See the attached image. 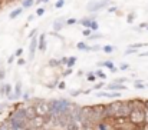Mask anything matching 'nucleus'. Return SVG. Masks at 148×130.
<instances>
[{"label": "nucleus", "instance_id": "obj_1", "mask_svg": "<svg viewBox=\"0 0 148 130\" xmlns=\"http://www.w3.org/2000/svg\"><path fill=\"white\" fill-rule=\"evenodd\" d=\"M130 125L137 126L138 129L145 123V106H144V100H134V107L128 116Z\"/></svg>", "mask_w": 148, "mask_h": 130}, {"label": "nucleus", "instance_id": "obj_2", "mask_svg": "<svg viewBox=\"0 0 148 130\" xmlns=\"http://www.w3.org/2000/svg\"><path fill=\"white\" fill-rule=\"evenodd\" d=\"M29 120L26 117V112L25 107H17L14 109L10 116H9V126L12 130H25L27 126Z\"/></svg>", "mask_w": 148, "mask_h": 130}, {"label": "nucleus", "instance_id": "obj_3", "mask_svg": "<svg viewBox=\"0 0 148 130\" xmlns=\"http://www.w3.org/2000/svg\"><path fill=\"white\" fill-rule=\"evenodd\" d=\"M49 106H50V114L53 117H58L60 113H65L71 109L72 102L68 99H52L49 100Z\"/></svg>", "mask_w": 148, "mask_h": 130}, {"label": "nucleus", "instance_id": "obj_4", "mask_svg": "<svg viewBox=\"0 0 148 130\" xmlns=\"http://www.w3.org/2000/svg\"><path fill=\"white\" fill-rule=\"evenodd\" d=\"M52 119H53V116H52V114H48V116H36L35 119L29 120V123H27V125H29L32 129L39 130V129H42L43 126H46Z\"/></svg>", "mask_w": 148, "mask_h": 130}, {"label": "nucleus", "instance_id": "obj_5", "mask_svg": "<svg viewBox=\"0 0 148 130\" xmlns=\"http://www.w3.org/2000/svg\"><path fill=\"white\" fill-rule=\"evenodd\" d=\"M35 109L38 116H48L50 114V106L49 100H43V99H38L35 103Z\"/></svg>", "mask_w": 148, "mask_h": 130}, {"label": "nucleus", "instance_id": "obj_6", "mask_svg": "<svg viewBox=\"0 0 148 130\" xmlns=\"http://www.w3.org/2000/svg\"><path fill=\"white\" fill-rule=\"evenodd\" d=\"M109 3L108 1H103V0H92V1H89L88 4H86V10L89 12V13H98L101 10H103L106 6H108Z\"/></svg>", "mask_w": 148, "mask_h": 130}, {"label": "nucleus", "instance_id": "obj_7", "mask_svg": "<svg viewBox=\"0 0 148 130\" xmlns=\"http://www.w3.org/2000/svg\"><path fill=\"white\" fill-rule=\"evenodd\" d=\"M94 130H116V127H115V125L112 123L111 119H105V120L97 123L94 126Z\"/></svg>", "mask_w": 148, "mask_h": 130}, {"label": "nucleus", "instance_id": "obj_8", "mask_svg": "<svg viewBox=\"0 0 148 130\" xmlns=\"http://www.w3.org/2000/svg\"><path fill=\"white\" fill-rule=\"evenodd\" d=\"M36 49H38V36H35V37L30 39V44H29V60H33L35 59Z\"/></svg>", "mask_w": 148, "mask_h": 130}, {"label": "nucleus", "instance_id": "obj_9", "mask_svg": "<svg viewBox=\"0 0 148 130\" xmlns=\"http://www.w3.org/2000/svg\"><path fill=\"white\" fill-rule=\"evenodd\" d=\"M65 26H66V19L65 17H59V19H56L53 22V32H58L59 33Z\"/></svg>", "mask_w": 148, "mask_h": 130}, {"label": "nucleus", "instance_id": "obj_10", "mask_svg": "<svg viewBox=\"0 0 148 130\" xmlns=\"http://www.w3.org/2000/svg\"><path fill=\"white\" fill-rule=\"evenodd\" d=\"M46 36H48L46 33H42V35L38 36V49L40 51H45L46 47H48V44H46Z\"/></svg>", "mask_w": 148, "mask_h": 130}, {"label": "nucleus", "instance_id": "obj_11", "mask_svg": "<svg viewBox=\"0 0 148 130\" xmlns=\"http://www.w3.org/2000/svg\"><path fill=\"white\" fill-rule=\"evenodd\" d=\"M98 66H99V67H106V69H109V72H111V73H115V72H118V70H119V67H115V64H114L111 60L99 62Z\"/></svg>", "mask_w": 148, "mask_h": 130}, {"label": "nucleus", "instance_id": "obj_12", "mask_svg": "<svg viewBox=\"0 0 148 130\" xmlns=\"http://www.w3.org/2000/svg\"><path fill=\"white\" fill-rule=\"evenodd\" d=\"M25 112H26V117H27V120H32V119H35V117L38 116L36 109H35V104H29V106H26V107H25Z\"/></svg>", "mask_w": 148, "mask_h": 130}, {"label": "nucleus", "instance_id": "obj_13", "mask_svg": "<svg viewBox=\"0 0 148 130\" xmlns=\"http://www.w3.org/2000/svg\"><path fill=\"white\" fill-rule=\"evenodd\" d=\"M106 89H108V90H115V91H124V90H127V86L112 82V83H109V85L106 86Z\"/></svg>", "mask_w": 148, "mask_h": 130}, {"label": "nucleus", "instance_id": "obj_14", "mask_svg": "<svg viewBox=\"0 0 148 130\" xmlns=\"http://www.w3.org/2000/svg\"><path fill=\"white\" fill-rule=\"evenodd\" d=\"M65 130H81V123H79L78 120H73V119H72V120L66 125Z\"/></svg>", "mask_w": 148, "mask_h": 130}, {"label": "nucleus", "instance_id": "obj_15", "mask_svg": "<svg viewBox=\"0 0 148 130\" xmlns=\"http://www.w3.org/2000/svg\"><path fill=\"white\" fill-rule=\"evenodd\" d=\"M23 10H25V9H23L22 6H20V7H17V9H14V10H12V12L9 13V19H10V20H14L16 17H19V16L22 14V12H23Z\"/></svg>", "mask_w": 148, "mask_h": 130}, {"label": "nucleus", "instance_id": "obj_16", "mask_svg": "<svg viewBox=\"0 0 148 130\" xmlns=\"http://www.w3.org/2000/svg\"><path fill=\"white\" fill-rule=\"evenodd\" d=\"M13 93L16 94V97L19 99V97H22V94H23V87H22V82H16V85L13 87Z\"/></svg>", "mask_w": 148, "mask_h": 130}, {"label": "nucleus", "instance_id": "obj_17", "mask_svg": "<svg viewBox=\"0 0 148 130\" xmlns=\"http://www.w3.org/2000/svg\"><path fill=\"white\" fill-rule=\"evenodd\" d=\"M78 23H79V24H82L84 27H91L92 19H91V16H85V17H82L81 20H78Z\"/></svg>", "mask_w": 148, "mask_h": 130}, {"label": "nucleus", "instance_id": "obj_18", "mask_svg": "<svg viewBox=\"0 0 148 130\" xmlns=\"http://www.w3.org/2000/svg\"><path fill=\"white\" fill-rule=\"evenodd\" d=\"M115 46H112V44H103L102 46V51L103 53H106V54H111V53H114L115 51Z\"/></svg>", "mask_w": 148, "mask_h": 130}, {"label": "nucleus", "instance_id": "obj_19", "mask_svg": "<svg viewBox=\"0 0 148 130\" xmlns=\"http://www.w3.org/2000/svg\"><path fill=\"white\" fill-rule=\"evenodd\" d=\"M76 49L81 50V51H89V46L85 43V42H78L76 43Z\"/></svg>", "mask_w": 148, "mask_h": 130}, {"label": "nucleus", "instance_id": "obj_20", "mask_svg": "<svg viewBox=\"0 0 148 130\" xmlns=\"http://www.w3.org/2000/svg\"><path fill=\"white\" fill-rule=\"evenodd\" d=\"M135 19H137V13L135 12H131V13L127 14V23L128 24H132L135 22Z\"/></svg>", "mask_w": 148, "mask_h": 130}, {"label": "nucleus", "instance_id": "obj_21", "mask_svg": "<svg viewBox=\"0 0 148 130\" xmlns=\"http://www.w3.org/2000/svg\"><path fill=\"white\" fill-rule=\"evenodd\" d=\"M147 46H148V42H145V43L140 42V43H132V44H130L128 47H130V49H135V50H140L141 47H147Z\"/></svg>", "mask_w": 148, "mask_h": 130}, {"label": "nucleus", "instance_id": "obj_22", "mask_svg": "<svg viewBox=\"0 0 148 130\" xmlns=\"http://www.w3.org/2000/svg\"><path fill=\"white\" fill-rule=\"evenodd\" d=\"M35 3H36V0H23L22 1V7L26 10V9H30Z\"/></svg>", "mask_w": 148, "mask_h": 130}, {"label": "nucleus", "instance_id": "obj_23", "mask_svg": "<svg viewBox=\"0 0 148 130\" xmlns=\"http://www.w3.org/2000/svg\"><path fill=\"white\" fill-rule=\"evenodd\" d=\"M102 36L103 35H101L98 32H92V35L89 36V37H86L88 40H91V42H94V40H99V39H102Z\"/></svg>", "mask_w": 148, "mask_h": 130}, {"label": "nucleus", "instance_id": "obj_24", "mask_svg": "<svg viewBox=\"0 0 148 130\" xmlns=\"http://www.w3.org/2000/svg\"><path fill=\"white\" fill-rule=\"evenodd\" d=\"M76 60H78V57L76 56H71V57H68V67H73L75 66V63H76Z\"/></svg>", "mask_w": 148, "mask_h": 130}, {"label": "nucleus", "instance_id": "obj_25", "mask_svg": "<svg viewBox=\"0 0 148 130\" xmlns=\"http://www.w3.org/2000/svg\"><path fill=\"white\" fill-rule=\"evenodd\" d=\"M48 64H49V67H59V66H60V60H58V59H50Z\"/></svg>", "mask_w": 148, "mask_h": 130}, {"label": "nucleus", "instance_id": "obj_26", "mask_svg": "<svg viewBox=\"0 0 148 130\" xmlns=\"http://www.w3.org/2000/svg\"><path fill=\"white\" fill-rule=\"evenodd\" d=\"M86 79H88V82H92V83H94V82H97V79H98V77H97L95 72H89V73H88V77H86Z\"/></svg>", "mask_w": 148, "mask_h": 130}, {"label": "nucleus", "instance_id": "obj_27", "mask_svg": "<svg viewBox=\"0 0 148 130\" xmlns=\"http://www.w3.org/2000/svg\"><path fill=\"white\" fill-rule=\"evenodd\" d=\"M112 82H115V83H119V85H125V82H130L127 77H115Z\"/></svg>", "mask_w": 148, "mask_h": 130}, {"label": "nucleus", "instance_id": "obj_28", "mask_svg": "<svg viewBox=\"0 0 148 130\" xmlns=\"http://www.w3.org/2000/svg\"><path fill=\"white\" fill-rule=\"evenodd\" d=\"M95 74H97V77L101 79V80H105V79H106V74H105V72H102V70H95Z\"/></svg>", "mask_w": 148, "mask_h": 130}, {"label": "nucleus", "instance_id": "obj_29", "mask_svg": "<svg viewBox=\"0 0 148 130\" xmlns=\"http://www.w3.org/2000/svg\"><path fill=\"white\" fill-rule=\"evenodd\" d=\"M134 87H135V89H145L147 86L143 83V80H135V82H134Z\"/></svg>", "mask_w": 148, "mask_h": 130}, {"label": "nucleus", "instance_id": "obj_30", "mask_svg": "<svg viewBox=\"0 0 148 130\" xmlns=\"http://www.w3.org/2000/svg\"><path fill=\"white\" fill-rule=\"evenodd\" d=\"M79 94H84V90L82 89H78V90H72L71 91V97H78Z\"/></svg>", "mask_w": 148, "mask_h": 130}, {"label": "nucleus", "instance_id": "obj_31", "mask_svg": "<svg viewBox=\"0 0 148 130\" xmlns=\"http://www.w3.org/2000/svg\"><path fill=\"white\" fill-rule=\"evenodd\" d=\"M92 32H98V29H99V24H98V22L97 20H92V23H91V27H89Z\"/></svg>", "mask_w": 148, "mask_h": 130}, {"label": "nucleus", "instance_id": "obj_32", "mask_svg": "<svg viewBox=\"0 0 148 130\" xmlns=\"http://www.w3.org/2000/svg\"><path fill=\"white\" fill-rule=\"evenodd\" d=\"M45 13H46V10H45L43 7H38V9H36V13H35V14H36L38 17H42V16H43Z\"/></svg>", "mask_w": 148, "mask_h": 130}, {"label": "nucleus", "instance_id": "obj_33", "mask_svg": "<svg viewBox=\"0 0 148 130\" xmlns=\"http://www.w3.org/2000/svg\"><path fill=\"white\" fill-rule=\"evenodd\" d=\"M76 23H78V19H75V17L66 19V26H73V24H76Z\"/></svg>", "mask_w": 148, "mask_h": 130}, {"label": "nucleus", "instance_id": "obj_34", "mask_svg": "<svg viewBox=\"0 0 148 130\" xmlns=\"http://www.w3.org/2000/svg\"><path fill=\"white\" fill-rule=\"evenodd\" d=\"M102 87H105V82H98V83H95V85H94L92 90H101Z\"/></svg>", "mask_w": 148, "mask_h": 130}, {"label": "nucleus", "instance_id": "obj_35", "mask_svg": "<svg viewBox=\"0 0 148 130\" xmlns=\"http://www.w3.org/2000/svg\"><path fill=\"white\" fill-rule=\"evenodd\" d=\"M92 35V30L89 29V27H85L84 30H82V36H85V37H89Z\"/></svg>", "mask_w": 148, "mask_h": 130}, {"label": "nucleus", "instance_id": "obj_36", "mask_svg": "<svg viewBox=\"0 0 148 130\" xmlns=\"http://www.w3.org/2000/svg\"><path fill=\"white\" fill-rule=\"evenodd\" d=\"M99 50H102V46H99V44H92V46H89V51H99Z\"/></svg>", "mask_w": 148, "mask_h": 130}, {"label": "nucleus", "instance_id": "obj_37", "mask_svg": "<svg viewBox=\"0 0 148 130\" xmlns=\"http://www.w3.org/2000/svg\"><path fill=\"white\" fill-rule=\"evenodd\" d=\"M65 3H66L65 0H58V1L55 3V7H56V9H62V7L65 6Z\"/></svg>", "mask_w": 148, "mask_h": 130}, {"label": "nucleus", "instance_id": "obj_38", "mask_svg": "<svg viewBox=\"0 0 148 130\" xmlns=\"http://www.w3.org/2000/svg\"><path fill=\"white\" fill-rule=\"evenodd\" d=\"M72 73H73V69H72V67H68V69L62 73V76H63V77H66V76H69V74H72Z\"/></svg>", "mask_w": 148, "mask_h": 130}, {"label": "nucleus", "instance_id": "obj_39", "mask_svg": "<svg viewBox=\"0 0 148 130\" xmlns=\"http://www.w3.org/2000/svg\"><path fill=\"white\" fill-rule=\"evenodd\" d=\"M0 96H6V83L0 85Z\"/></svg>", "mask_w": 148, "mask_h": 130}, {"label": "nucleus", "instance_id": "obj_40", "mask_svg": "<svg viewBox=\"0 0 148 130\" xmlns=\"http://www.w3.org/2000/svg\"><path fill=\"white\" fill-rule=\"evenodd\" d=\"M137 51H138V50H135V49H130V47H128V49L124 51V54L128 56V54H134V53H137Z\"/></svg>", "mask_w": 148, "mask_h": 130}, {"label": "nucleus", "instance_id": "obj_41", "mask_svg": "<svg viewBox=\"0 0 148 130\" xmlns=\"http://www.w3.org/2000/svg\"><path fill=\"white\" fill-rule=\"evenodd\" d=\"M22 54H23V49H22V47H19V49L14 51V56H16V57H22Z\"/></svg>", "mask_w": 148, "mask_h": 130}, {"label": "nucleus", "instance_id": "obj_42", "mask_svg": "<svg viewBox=\"0 0 148 130\" xmlns=\"http://www.w3.org/2000/svg\"><path fill=\"white\" fill-rule=\"evenodd\" d=\"M4 77H6V70H4L3 67H0V80L3 82V80H4Z\"/></svg>", "mask_w": 148, "mask_h": 130}, {"label": "nucleus", "instance_id": "obj_43", "mask_svg": "<svg viewBox=\"0 0 148 130\" xmlns=\"http://www.w3.org/2000/svg\"><path fill=\"white\" fill-rule=\"evenodd\" d=\"M14 60H16V56H14V53H13V54H10V56H9V59H7V63H9V64H12Z\"/></svg>", "mask_w": 148, "mask_h": 130}, {"label": "nucleus", "instance_id": "obj_44", "mask_svg": "<svg viewBox=\"0 0 148 130\" xmlns=\"http://www.w3.org/2000/svg\"><path fill=\"white\" fill-rule=\"evenodd\" d=\"M17 64H19V66H25V64H26L25 57H19V59H17Z\"/></svg>", "mask_w": 148, "mask_h": 130}, {"label": "nucleus", "instance_id": "obj_45", "mask_svg": "<svg viewBox=\"0 0 148 130\" xmlns=\"http://www.w3.org/2000/svg\"><path fill=\"white\" fill-rule=\"evenodd\" d=\"M35 35H38V29H33V30H30V33H29V39H32V37H35Z\"/></svg>", "mask_w": 148, "mask_h": 130}, {"label": "nucleus", "instance_id": "obj_46", "mask_svg": "<svg viewBox=\"0 0 148 130\" xmlns=\"http://www.w3.org/2000/svg\"><path fill=\"white\" fill-rule=\"evenodd\" d=\"M58 89L65 90V89H66V83H65V82H59V83H58Z\"/></svg>", "mask_w": 148, "mask_h": 130}, {"label": "nucleus", "instance_id": "obj_47", "mask_svg": "<svg viewBox=\"0 0 148 130\" xmlns=\"http://www.w3.org/2000/svg\"><path fill=\"white\" fill-rule=\"evenodd\" d=\"M127 69H130V64H128V63H122V64L119 66V70H127Z\"/></svg>", "mask_w": 148, "mask_h": 130}, {"label": "nucleus", "instance_id": "obj_48", "mask_svg": "<svg viewBox=\"0 0 148 130\" xmlns=\"http://www.w3.org/2000/svg\"><path fill=\"white\" fill-rule=\"evenodd\" d=\"M10 93H12V86L6 83V96H9Z\"/></svg>", "mask_w": 148, "mask_h": 130}, {"label": "nucleus", "instance_id": "obj_49", "mask_svg": "<svg viewBox=\"0 0 148 130\" xmlns=\"http://www.w3.org/2000/svg\"><path fill=\"white\" fill-rule=\"evenodd\" d=\"M148 23H140V27H137V30H141V29H147Z\"/></svg>", "mask_w": 148, "mask_h": 130}, {"label": "nucleus", "instance_id": "obj_50", "mask_svg": "<svg viewBox=\"0 0 148 130\" xmlns=\"http://www.w3.org/2000/svg\"><path fill=\"white\" fill-rule=\"evenodd\" d=\"M106 12H108V13H114V12H116V6H112V7H109Z\"/></svg>", "mask_w": 148, "mask_h": 130}, {"label": "nucleus", "instance_id": "obj_51", "mask_svg": "<svg viewBox=\"0 0 148 130\" xmlns=\"http://www.w3.org/2000/svg\"><path fill=\"white\" fill-rule=\"evenodd\" d=\"M60 64H68V57H62L60 59Z\"/></svg>", "mask_w": 148, "mask_h": 130}, {"label": "nucleus", "instance_id": "obj_52", "mask_svg": "<svg viewBox=\"0 0 148 130\" xmlns=\"http://www.w3.org/2000/svg\"><path fill=\"white\" fill-rule=\"evenodd\" d=\"M140 129H141V130H148V123H144V125H143Z\"/></svg>", "mask_w": 148, "mask_h": 130}, {"label": "nucleus", "instance_id": "obj_53", "mask_svg": "<svg viewBox=\"0 0 148 130\" xmlns=\"http://www.w3.org/2000/svg\"><path fill=\"white\" fill-rule=\"evenodd\" d=\"M35 16H36V14H30V16L27 17V22H32V20L35 19Z\"/></svg>", "mask_w": 148, "mask_h": 130}, {"label": "nucleus", "instance_id": "obj_54", "mask_svg": "<svg viewBox=\"0 0 148 130\" xmlns=\"http://www.w3.org/2000/svg\"><path fill=\"white\" fill-rule=\"evenodd\" d=\"M22 97H23L25 100H27V99H29V93H23V94H22Z\"/></svg>", "mask_w": 148, "mask_h": 130}, {"label": "nucleus", "instance_id": "obj_55", "mask_svg": "<svg viewBox=\"0 0 148 130\" xmlns=\"http://www.w3.org/2000/svg\"><path fill=\"white\" fill-rule=\"evenodd\" d=\"M148 56V51H144V53H140V57H147Z\"/></svg>", "mask_w": 148, "mask_h": 130}, {"label": "nucleus", "instance_id": "obj_56", "mask_svg": "<svg viewBox=\"0 0 148 130\" xmlns=\"http://www.w3.org/2000/svg\"><path fill=\"white\" fill-rule=\"evenodd\" d=\"M92 91V89H86V90H84V94H89Z\"/></svg>", "mask_w": 148, "mask_h": 130}, {"label": "nucleus", "instance_id": "obj_57", "mask_svg": "<svg viewBox=\"0 0 148 130\" xmlns=\"http://www.w3.org/2000/svg\"><path fill=\"white\" fill-rule=\"evenodd\" d=\"M4 109H6V104H3V103H1V104H0V113H1Z\"/></svg>", "mask_w": 148, "mask_h": 130}, {"label": "nucleus", "instance_id": "obj_58", "mask_svg": "<svg viewBox=\"0 0 148 130\" xmlns=\"http://www.w3.org/2000/svg\"><path fill=\"white\" fill-rule=\"evenodd\" d=\"M49 0H36V4H39V3H48Z\"/></svg>", "mask_w": 148, "mask_h": 130}, {"label": "nucleus", "instance_id": "obj_59", "mask_svg": "<svg viewBox=\"0 0 148 130\" xmlns=\"http://www.w3.org/2000/svg\"><path fill=\"white\" fill-rule=\"evenodd\" d=\"M144 106H145V109H148V100H144Z\"/></svg>", "mask_w": 148, "mask_h": 130}, {"label": "nucleus", "instance_id": "obj_60", "mask_svg": "<svg viewBox=\"0 0 148 130\" xmlns=\"http://www.w3.org/2000/svg\"><path fill=\"white\" fill-rule=\"evenodd\" d=\"M116 130H128V129H125V127H118Z\"/></svg>", "mask_w": 148, "mask_h": 130}, {"label": "nucleus", "instance_id": "obj_61", "mask_svg": "<svg viewBox=\"0 0 148 130\" xmlns=\"http://www.w3.org/2000/svg\"><path fill=\"white\" fill-rule=\"evenodd\" d=\"M103 1H108V3H111V0H103Z\"/></svg>", "mask_w": 148, "mask_h": 130}, {"label": "nucleus", "instance_id": "obj_62", "mask_svg": "<svg viewBox=\"0 0 148 130\" xmlns=\"http://www.w3.org/2000/svg\"><path fill=\"white\" fill-rule=\"evenodd\" d=\"M145 86H147V87H148V83H147V85H145Z\"/></svg>", "mask_w": 148, "mask_h": 130}]
</instances>
